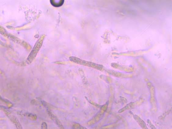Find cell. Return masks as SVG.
I'll return each mask as SVG.
<instances>
[{"instance_id":"ba28073f","label":"cell","mask_w":172,"mask_h":129,"mask_svg":"<svg viewBox=\"0 0 172 129\" xmlns=\"http://www.w3.org/2000/svg\"><path fill=\"white\" fill-rule=\"evenodd\" d=\"M79 71L80 76H81L83 84H87V81L85 76V74L83 71L82 69H79Z\"/></svg>"},{"instance_id":"9c48e42d","label":"cell","mask_w":172,"mask_h":129,"mask_svg":"<svg viewBox=\"0 0 172 129\" xmlns=\"http://www.w3.org/2000/svg\"><path fill=\"white\" fill-rule=\"evenodd\" d=\"M72 127L74 129H89L77 123H74Z\"/></svg>"},{"instance_id":"8fae6325","label":"cell","mask_w":172,"mask_h":129,"mask_svg":"<svg viewBox=\"0 0 172 129\" xmlns=\"http://www.w3.org/2000/svg\"><path fill=\"white\" fill-rule=\"evenodd\" d=\"M41 129H48V125L45 122H43L42 123Z\"/></svg>"},{"instance_id":"5b68a950","label":"cell","mask_w":172,"mask_h":129,"mask_svg":"<svg viewBox=\"0 0 172 129\" xmlns=\"http://www.w3.org/2000/svg\"><path fill=\"white\" fill-rule=\"evenodd\" d=\"M148 86L150 92V102L153 106V108L156 107V101L155 97V88L152 84L151 83H148Z\"/></svg>"},{"instance_id":"52a82bcc","label":"cell","mask_w":172,"mask_h":129,"mask_svg":"<svg viewBox=\"0 0 172 129\" xmlns=\"http://www.w3.org/2000/svg\"><path fill=\"white\" fill-rule=\"evenodd\" d=\"M50 3L53 6L56 7H58L60 6H61L63 4L64 1H50Z\"/></svg>"},{"instance_id":"3957f363","label":"cell","mask_w":172,"mask_h":129,"mask_svg":"<svg viewBox=\"0 0 172 129\" xmlns=\"http://www.w3.org/2000/svg\"><path fill=\"white\" fill-rule=\"evenodd\" d=\"M4 111H5V114L7 115V116L9 118L10 120L12 122L13 124L15 125L17 129H23L19 121L14 115H13L9 111H7L5 109Z\"/></svg>"},{"instance_id":"8992f818","label":"cell","mask_w":172,"mask_h":129,"mask_svg":"<svg viewBox=\"0 0 172 129\" xmlns=\"http://www.w3.org/2000/svg\"><path fill=\"white\" fill-rule=\"evenodd\" d=\"M134 120L142 129H149L145 122L137 115H134L133 116Z\"/></svg>"},{"instance_id":"7a4b0ae2","label":"cell","mask_w":172,"mask_h":129,"mask_svg":"<svg viewBox=\"0 0 172 129\" xmlns=\"http://www.w3.org/2000/svg\"><path fill=\"white\" fill-rule=\"evenodd\" d=\"M107 106L105 105L103 106L101 109L100 111L92 119L87 122V125L89 126H92L99 121L102 118L106 110Z\"/></svg>"},{"instance_id":"6da1fadb","label":"cell","mask_w":172,"mask_h":129,"mask_svg":"<svg viewBox=\"0 0 172 129\" xmlns=\"http://www.w3.org/2000/svg\"><path fill=\"white\" fill-rule=\"evenodd\" d=\"M69 60L77 64H80V65L93 68L100 71L103 69V66L101 64L87 61L79 58L78 57H69Z\"/></svg>"},{"instance_id":"277c9868","label":"cell","mask_w":172,"mask_h":129,"mask_svg":"<svg viewBox=\"0 0 172 129\" xmlns=\"http://www.w3.org/2000/svg\"><path fill=\"white\" fill-rule=\"evenodd\" d=\"M47 113L51 120L57 125L59 129H65L61 122L58 119L52 112L49 110L47 109Z\"/></svg>"},{"instance_id":"30bf717a","label":"cell","mask_w":172,"mask_h":129,"mask_svg":"<svg viewBox=\"0 0 172 129\" xmlns=\"http://www.w3.org/2000/svg\"><path fill=\"white\" fill-rule=\"evenodd\" d=\"M147 123L151 129H157L155 125L152 123L150 120H148L147 121Z\"/></svg>"}]
</instances>
